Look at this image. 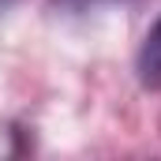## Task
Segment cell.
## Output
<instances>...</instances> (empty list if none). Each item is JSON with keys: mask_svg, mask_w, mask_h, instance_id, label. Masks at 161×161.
Listing matches in <instances>:
<instances>
[{"mask_svg": "<svg viewBox=\"0 0 161 161\" xmlns=\"http://www.w3.org/2000/svg\"><path fill=\"white\" fill-rule=\"evenodd\" d=\"M135 71H139V82H142L146 90H161V19L150 26V34L139 45Z\"/></svg>", "mask_w": 161, "mask_h": 161, "instance_id": "1", "label": "cell"}, {"mask_svg": "<svg viewBox=\"0 0 161 161\" xmlns=\"http://www.w3.org/2000/svg\"><path fill=\"white\" fill-rule=\"evenodd\" d=\"M97 4H113V0H49L53 11H64V15H79V11H90Z\"/></svg>", "mask_w": 161, "mask_h": 161, "instance_id": "2", "label": "cell"}]
</instances>
